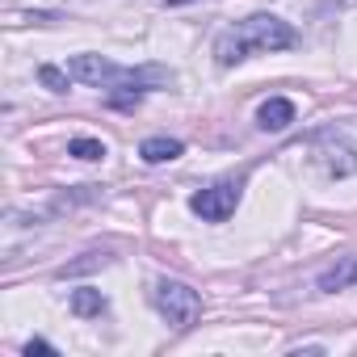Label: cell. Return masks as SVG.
<instances>
[{"instance_id":"11","label":"cell","mask_w":357,"mask_h":357,"mask_svg":"<svg viewBox=\"0 0 357 357\" xmlns=\"http://www.w3.org/2000/svg\"><path fill=\"white\" fill-rule=\"evenodd\" d=\"M164 5H185V0H164Z\"/></svg>"},{"instance_id":"8","label":"cell","mask_w":357,"mask_h":357,"mask_svg":"<svg viewBox=\"0 0 357 357\" xmlns=\"http://www.w3.org/2000/svg\"><path fill=\"white\" fill-rule=\"evenodd\" d=\"M68 151L80 155V160H101V155H105V143H101V139H72Z\"/></svg>"},{"instance_id":"7","label":"cell","mask_w":357,"mask_h":357,"mask_svg":"<svg viewBox=\"0 0 357 357\" xmlns=\"http://www.w3.org/2000/svg\"><path fill=\"white\" fill-rule=\"evenodd\" d=\"M72 311H76V315H101V311H105L101 290H76V294H72Z\"/></svg>"},{"instance_id":"10","label":"cell","mask_w":357,"mask_h":357,"mask_svg":"<svg viewBox=\"0 0 357 357\" xmlns=\"http://www.w3.org/2000/svg\"><path fill=\"white\" fill-rule=\"evenodd\" d=\"M26 353H51V344H47V340H30Z\"/></svg>"},{"instance_id":"5","label":"cell","mask_w":357,"mask_h":357,"mask_svg":"<svg viewBox=\"0 0 357 357\" xmlns=\"http://www.w3.org/2000/svg\"><path fill=\"white\" fill-rule=\"evenodd\" d=\"M139 155H143L147 164H164V160H176V155H181V139H168V135H151V139H143Z\"/></svg>"},{"instance_id":"2","label":"cell","mask_w":357,"mask_h":357,"mask_svg":"<svg viewBox=\"0 0 357 357\" xmlns=\"http://www.w3.org/2000/svg\"><path fill=\"white\" fill-rule=\"evenodd\" d=\"M155 307H160V315H164L168 324H176V328H185V324H194V319L202 315L198 290H190L185 282H168V278L155 286Z\"/></svg>"},{"instance_id":"6","label":"cell","mask_w":357,"mask_h":357,"mask_svg":"<svg viewBox=\"0 0 357 357\" xmlns=\"http://www.w3.org/2000/svg\"><path fill=\"white\" fill-rule=\"evenodd\" d=\"M349 282H357V257H344L340 265H332V269L319 278V290H344Z\"/></svg>"},{"instance_id":"1","label":"cell","mask_w":357,"mask_h":357,"mask_svg":"<svg viewBox=\"0 0 357 357\" xmlns=\"http://www.w3.org/2000/svg\"><path fill=\"white\" fill-rule=\"evenodd\" d=\"M294 43H298V34H294L282 17L257 13V17H248V22H240V26L223 30V34H219V43H215V55H219V63H223V68H231V63L248 59L252 51H290Z\"/></svg>"},{"instance_id":"4","label":"cell","mask_w":357,"mask_h":357,"mask_svg":"<svg viewBox=\"0 0 357 357\" xmlns=\"http://www.w3.org/2000/svg\"><path fill=\"white\" fill-rule=\"evenodd\" d=\"M257 122H261V130H286V126L294 122V101L269 97V101L257 109Z\"/></svg>"},{"instance_id":"3","label":"cell","mask_w":357,"mask_h":357,"mask_svg":"<svg viewBox=\"0 0 357 357\" xmlns=\"http://www.w3.org/2000/svg\"><path fill=\"white\" fill-rule=\"evenodd\" d=\"M236 206H240V185H211V190H198V194L190 198V211L202 215L206 223H223V219H231Z\"/></svg>"},{"instance_id":"9","label":"cell","mask_w":357,"mask_h":357,"mask_svg":"<svg viewBox=\"0 0 357 357\" xmlns=\"http://www.w3.org/2000/svg\"><path fill=\"white\" fill-rule=\"evenodd\" d=\"M38 80H43L51 93H68V80H72V72H59V68H43V72H38Z\"/></svg>"}]
</instances>
